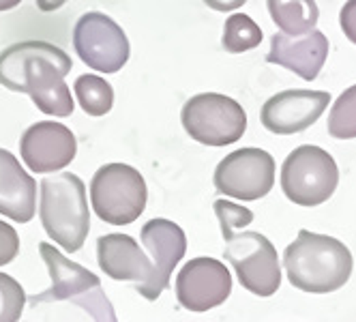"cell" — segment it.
Listing matches in <instances>:
<instances>
[{"label":"cell","mask_w":356,"mask_h":322,"mask_svg":"<svg viewBox=\"0 0 356 322\" xmlns=\"http://www.w3.org/2000/svg\"><path fill=\"white\" fill-rule=\"evenodd\" d=\"M148 200L146 181L127 163L101 166L90 181V204L112 226H127L144 213Z\"/></svg>","instance_id":"5b68a950"},{"label":"cell","mask_w":356,"mask_h":322,"mask_svg":"<svg viewBox=\"0 0 356 322\" xmlns=\"http://www.w3.org/2000/svg\"><path fill=\"white\" fill-rule=\"evenodd\" d=\"M328 136L335 140L356 138V84L339 95L328 114Z\"/></svg>","instance_id":"44dd1931"},{"label":"cell","mask_w":356,"mask_h":322,"mask_svg":"<svg viewBox=\"0 0 356 322\" xmlns=\"http://www.w3.org/2000/svg\"><path fill=\"white\" fill-rule=\"evenodd\" d=\"M181 120L185 131L200 144L227 146L243 138L247 114L232 97L219 92H202L183 106Z\"/></svg>","instance_id":"52a82bcc"},{"label":"cell","mask_w":356,"mask_h":322,"mask_svg":"<svg viewBox=\"0 0 356 322\" xmlns=\"http://www.w3.org/2000/svg\"><path fill=\"white\" fill-rule=\"evenodd\" d=\"M73 90L88 116H106L114 106V88L99 76H80Z\"/></svg>","instance_id":"d6986e66"},{"label":"cell","mask_w":356,"mask_h":322,"mask_svg":"<svg viewBox=\"0 0 356 322\" xmlns=\"http://www.w3.org/2000/svg\"><path fill=\"white\" fill-rule=\"evenodd\" d=\"M225 260L234 266V273L245 290L256 296H273L282 286L275 245L260 232H232L223 236Z\"/></svg>","instance_id":"ba28073f"},{"label":"cell","mask_w":356,"mask_h":322,"mask_svg":"<svg viewBox=\"0 0 356 322\" xmlns=\"http://www.w3.org/2000/svg\"><path fill=\"white\" fill-rule=\"evenodd\" d=\"M99 268L112 280L144 284L152 275V262L134 236L129 234H106L97 241Z\"/></svg>","instance_id":"2e32d148"},{"label":"cell","mask_w":356,"mask_h":322,"mask_svg":"<svg viewBox=\"0 0 356 322\" xmlns=\"http://www.w3.org/2000/svg\"><path fill=\"white\" fill-rule=\"evenodd\" d=\"M73 47L78 56L101 73H116L129 61L131 47L118 24L99 11L84 13L73 29Z\"/></svg>","instance_id":"9c48e42d"},{"label":"cell","mask_w":356,"mask_h":322,"mask_svg":"<svg viewBox=\"0 0 356 322\" xmlns=\"http://www.w3.org/2000/svg\"><path fill=\"white\" fill-rule=\"evenodd\" d=\"M140 239L148 254L152 256V275L148 282L138 284L136 290L148 301H155L157 296L170 286L176 264L183 260L187 252V236L181 226L168 219H150L142 228Z\"/></svg>","instance_id":"8fae6325"},{"label":"cell","mask_w":356,"mask_h":322,"mask_svg":"<svg viewBox=\"0 0 356 322\" xmlns=\"http://www.w3.org/2000/svg\"><path fill=\"white\" fill-rule=\"evenodd\" d=\"M245 3H247V0H204V5H209L213 11H221V13H225V11H236Z\"/></svg>","instance_id":"484cf974"},{"label":"cell","mask_w":356,"mask_h":322,"mask_svg":"<svg viewBox=\"0 0 356 322\" xmlns=\"http://www.w3.org/2000/svg\"><path fill=\"white\" fill-rule=\"evenodd\" d=\"M328 102L330 95L324 90H284L264 104L260 120L275 136H294L312 127L328 108Z\"/></svg>","instance_id":"4fadbf2b"},{"label":"cell","mask_w":356,"mask_h":322,"mask_svg":"<svg viewBox=\"0 0 356 322\" xmlns=\"http://www.w3.org/2000/svg\"><path fill=\"white\" fill-rule=\"evenodd\" d=\"M328 56V39L320 31H309L298 37L277 33L270 39V52L266 61L294 71L302 80H316Z\"/></svg>","instance_id":"9a60e30c"},{"label":"cell","mask_w":356,"mask_h":322,"mask_svg":"<svg viewBox=\"0 0 356 322\" xmlns=\"http://www.w3.org/2000/svg\"><path fill=\"white\" fill-rule=\"evenodd\" d=\"M26 303V292L7 273H0V322L19 320Z\"/></svg>","instance_id":"7402d4cb"},{"label":"cell","mask_w":356,"mask_h":322,"mask_svg":"<svg viewBox=\"0 0 356 322\" xmlns=\"http://www.w3.org/2000/svg\"><path fill=\"white\" fill-rule=\"evenodd\" d=\"M215 215H217L219 224H221L223 236L232 234L238 228H245L247 224H251V221H253V213L247 207L232 204L227 200H217L215 202Z\"/></svg>","instance_id":"603a6c76"},{"label":"cell","mask_w":356,"mask_h":322,"mask_svg":"<svg viewBox=\"0 0 356 322\" xmlns=\"http://www.w3.org/2000/svg\"><path fill=\"white\" fill-rule=\"evenodd\" d=\"M39 254L47 264L52 288L31 296V305H41L47 301H71L82 307L95 320H116L110 299L104 294L101 280L78 262H71L54 245L41 243Z\"/></svg>","instance_id":"277c9868"},{"label":"cell","mask_w":356,"mask_h":322,"mask_svg":"<svg viewBox=\"0 0 356 322\" xmlns=\"http://www.w3.org/2000/svg\"><path fill=\"white\" fill-rule=\"evenodd\" d=\"M339 24H341L343 35L352 43H356V0H348V3L341 7V11H339Z\"/></svg>","instance_id":"d4e9b609"},{"label":"cell","mask_w":356,"mask_h":322,"mask_svg":"<svg viewBox=\"0 0 356 322\" xmlns=\"http://www.w3.org/2000/svg\"><path fill=\"white\" fill-rule=\"evenodd\" d=\"M67 0H37V7L43 11V13H52L56 9H60Z\"/></svg>","instance_id":"4316f807"},{"label":"cell","mask_w":356,"mask_h":322,"mask_svg":"<svg viewBox=\"0 0 356 322\" xmlns=\"http://www.w3.org/2000/svg\"><path fill=\"white\" fill-rule=\"evenodd\" d=\"M39 217L49 239H54L65 252H80L88 230L90 213L86 202V187L78 175L58 172L41 181Z\"/></svg>","instance_id":"3957f363"},{"label":"cell","mask_w":356,"mask_h":322,"mask_svg":"<svg viewBox=\"0 0 356 322\" xmlns=\"http://www.w3.org/2000/svg\"><path fill=\"white\" fill-rule=\"evenodd\" d=\"M288 280L302 292H335L352 275V254L348 247L326 234L300 230L284 252Z\"/></svg>","instance_id":"7a4b0ae2"},{"label":"cell","mask_w":356,"mask_h":322,"mask_svg":"<svg viewBox=\"0 0 356 322\" xmlns=\"http://www.w3.org/2000/svg\"><path fill=\"white\" fill-rule=\"evenodd\" d=\"M275 185V159L262 148H238L215 170V189L236 200L253 202Z\"/></svg>","instance_id":"30bf717a"},{"label":"cell","mask_w":356,"mask_h":322,"mask_svg":"<svg viewBox=\"0 0 356 322\" xmlns=\"http://www.w3.org/2000/svg\"><path fill=\"white\" fill-rule=\"evenodd\" d=\"M268 13L284 35L298 37L318 26L320 9L316 0H266Z\"/></svg>","instance_id":"ac0fdd59"},{"label":"cell","mask_w":356,"mask_h":322,"mask_svg":"<svg viewBox=\"0 0 356 322\" xmlns=\"http://www.w3.org/2000/svg\"><path fill=\"white\" fill-rule=\"evenodd\" d=\"M17 254H19L17 232L9 224H5V221H0V266L13 262Z\"/></svg>","instance_id":"cb8c5ba5"},{"label":"cell","mask_w":356,"mask_h":322,"mask_svg":"<svg viewBox=\"0 0 356 322\" xmlns=\"http://www.w3.org/2000/svg\"><path fill=\"white\" fill-rule=\"evenodd\" d=\"M262 41V31L256 22L245 13H234L225 19L223 26V47L230 54H243L249 49L258 47Z\"/></svg>","instance_id":"ffe728a7"},{"label":"cell","mask_w":356,"mask_h":322,"mask_svg":"<svg viewBox=\"0 0 356 322\" xmlns=\"http://www.w3.org/2000/svg\"><path fill=\"white\" fill-rule=\"evenodd\" d=\"M230 292V271L215 258H193L176 277V299L189 312H209L219 307Z\"/></svg>","instance_id":"7c38bea8"},{"label":"cell","mask_w":356,"mask_h":322,"mask_svg":"<svg viewBox=\"0 0 356 322\" xmlns=\"http://www.w3.org/2000/svg\"><path fill=\"white\" fill-rule=\"evenodd\" d=\"M37 183L17 157L0 148V215L29 224L37 211Z\"/></svg>","instance_id":"e0dca14e"},{"label":"cell","mask_w":356,"mask_h":322,"mask_svg":"<svg viewBox=\"0 0 356 322\" xmlns=\"http://www.w3.org/2000/svg\"><path fill=\"white\" fill-rule=\"evenodd\" d=\"M71 58L54 43L22 41L0 52V84L15 92H29L33 104L49 116H71L73 99L65 76Z\"/></svg>","instance_id":"6da1fadb"},{"label":"cell","mask_w":356,"mask_h":322,"mask_svg":"<svg viewBox=\"0 0 356 322\" xmlns=\"http://www.w3.org/2000/svg\"><path fill=\"white\" fill-rule=\"evenodd\" d=\"M339 185V168L320 146L305 144L286 157L282 166V189L298 207L324 204Z\"/></svg>","instance_id":"8992f818"},{"label":"cell","mask_w":356,"mask_h":322,"mask_svg":"<svg viewBox=\"0 0 356 322\" xmlns=\"http://www.w3.org/2000/svg\"><path fill=\"white\" fill-rule=\"evenodd\" d=\"M78 153V142L63 122L43 120L24 131L19 140V155L29 170L37 175L67 168Z\"/></svg>","instance_id":"5bb4252c"},{"label":"cell","mask_w":356,"mask_h":322,"mask_svg":"<svg viewBox=\"0 0 356 322\" xmlns=\"http://www.w3.org/2000/svg\"><path fill=\"white\" fill-rule=\"evenodd\" d=\"M22 0H0V11H9V9H15Z\"/></svg>","instance_id":"83f0119b"}]
</instances>
